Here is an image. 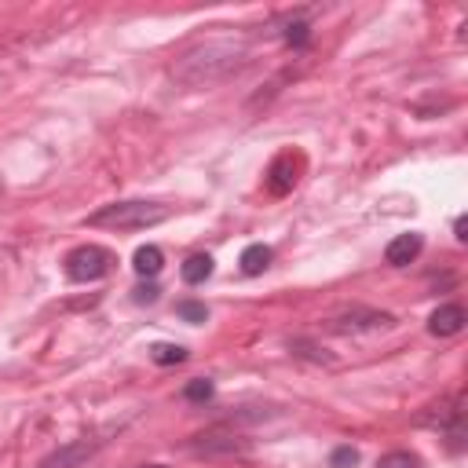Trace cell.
<instances>
[{"mask_svg":"<svg viewBox=\"0 0 468 468\" xmlns=\"http://www.w3.org/2000/svg\"><path fill=\"white\" fill-rule=\"evenodd\" d=\"M132 267H135V274L154 278V274H161V267H165V252H161L157 245H139L135 256H132Z\"/></svg>","mask_w":468,"mask_h":468,"instance_id":"12","label":"cell"},{"mask_svg":"<svg viewBox=\"0 0 468 468\" xmlns=\"http://www.w3.org/2000/svg\"><path fill=\"white\" fill-rule=\"evenodd\" d=\"M377 468H424V464H420V457L410 453V450H391V453H384V457L377 461Z\"/></svg>","mask_w":468,"mask_h":468,"instance_id":"15","label":"cell"},{"mask_svg":"<svg viewBox=\"0 0 468 468\" xmlns=\"http://www.w3.org/2000/svg\"><path fill=\"white\" fill-rule=\"evenodd\" d=\"M150 358L157 366H172V362H183L186 358V347H179V344H154L150 347Z\"/></svg>","mask_w":468,"mask_h":468,"instance_id":"16","label":"cell"},{"mask_svg":"<svg viewBox=\"0 0 468 468\" xmlns=\"http://www.w3.org/2000/svg\"><path fill=\"white\" fill-rule=\"evenodd\" d=\"M464 230H468V219H464V216H457V219H453V238H457V241H464V238H468Z\"/></svg>","mask_w":468,"mask_h":468,"instance_id":"21","label":"cell"},{"mask_svg":"<svg viewBox=\"0 0 468 468\" xmlns=\"http://www.w3.org/2000/svg\"><path fill=\"white\" fill-rule=\"evenodd\" d=\"M168 219V205L161 201H113L102 205L99 212L88 216V227H106V230H146Z\"/></svg>","mask_w":468,"mask_h":468,"instance_id":"2","label":"cell"},{"mask_svg":"<svg viewBox=\"0 0 468 468\" xmlns=\"http://www.w3.org/2000/svg\"><path fill=\"white\" fill-rule=\"evenodd\" d=\"M461 399H442L439 406H428V413L417 417V424L424 428H439V431H450V439H461Z\"/></svg>","mask_w":468,"mask_h":468,"instance_id":"7","label":"cell"},{"mask_svg":"<svg viewBox=\"0 0 468 468\" xmlns=\"http://www.w3.org/2000/svg\"><path fill=\"white\" fill-rule=\"evenodd\" d=\"M62 267H66V278L69 282H99L102 274H110L113 252L102 249V245H77L73 252H66Z\"/></svg>","mask_w":468,"mask_h":468,"instance_id":"3","label":"cell"},{"mask_svg":"<svg viewBox=\"0 0 468 468\" xmlns=\"http://www.w3.org/2000/svg\"><path fill=\"white\" fill-rule=\"evenodd\" d=\"M300 172H303V157H300L296 150H282V154H278V157L267 165L263 183H267V190H271L274 197H282V194H289V190L296 186Z\"/></svg>","mask_w":468,"mask_h":468,"instance_id":"4","label":"cell"},{"mask_svg":"<svg viewBox=\"0 0 468 468\" xmlns=\"http://www.w3.org/2000/svg\"><path fill=\"white\" fill-rule=\"evenodd\" d=\"M176 314H179L183 322H190V325H201V322L208 318V307L197 303V300H179V303H176Z\"/></svg>","mask_w":468,"mask_h":468,"instance_id":"18","label":"cell"},{"mask_svg":"<svg viewBox=\"0 0 468 468\" xmlns=\"http://www.w3.org/2000/svg\"><path fill=\"white\" fill-rule=\"evenodd\" d=\"M179 274H183L186 285H201V282L212 274V256H208V252H194V256L179 267Z\"/></svg>","mask_w":468,"mask_h":468,"instance_id":"13","label":"cell"},{"mask_svg":"<svg viewBox=\"0 0 468 468\" xmlns=\"http://www.w3.org/2000/svg\"><path fill=\"white\" fill-rule=\"evenodd\" d=\"M95 450H99V442H95V439H73V442L58 446L55 453H48L37 468H80Z\"/></svg>","mask_w":468,"mask_h":468,"instance_id":"8","label":"cell"},{"mask_svg":"<svg viewBox=\"0 0 468 468\" xmlns=\"http://www.w3.org/2000/svg\"><path fill=\"white\" fill-rule=\"evenodd\" d=\"M157 292H161L157 285H139V289H135V303H154Z\"/></svg>","mask_w":468,"mask_h":468,"instance_id":"20","label":"cell"},{"mask_svg":"<svg viewBox=\"0 0 468 468\" xmlns=\"http://www.w3.org/2000/svg\"><path fill=\"white\" fill-rule=\"evenodd\" d=\"M420 249H424V238H420V234H399V238H391V241H388L384 260H388L391 267H406L410 260H417V256H420Z\"/></svg>","mask_w":468,"mask_h":468,"instance_id":"10","label":"cell"},{"mask_svg":"<svg viewBox=\"0 0 468 468\" xmlns=\"http://www.w3.org/2000/svg\"><path fill=\"white\" fill-rule=\"evenodd\" d=\"M282 37H285L289 48H303L311 40V22L307 18H289L285 29H282Z\"/></svg>","mask_w":468,"mask_h":468,"instance_id":"14","label":"cell"},{"mask_svg":"<svg viewBox=\"0 0 468 468\" xmlns=\"http://www.w3.org/2000/svg\"><path fill=\"white\" fill-rule=\"evenodd\" d=\"M139 468H165V464H139Z\"/></svg>","mask_w":468,"mask_h":468,"instance_id":"22","label":"cell"},{"mask_svg":"<svg viewBox=\"0 0 468 468\" xmlns=\"http://www.w3.org/2000/svg\"><path fill=\"white\" fill-rule=\"evenodd\" d=\"M249 66V48L245 40H230V37H212V40H201L194 44L190 51H183L176 62H172V77L183 84V88H208V84H219L227 77H234L238 69Z\"/></svg>","mask_w":468,"mask_h":468,"instance_id":"1","label":"cell"},{"mask_svg":"<svg viewBox=\"0 0 468 468\" xmlns=\"http://www.w3.org/2000/svg\"><path fill=\"white\" fill-rule=\"evenodd\" d=\"M212 395H216V384L205 380V377H194V380L183 388V399H186V402H208Z\"/></svg>","mask_w":468,"mask_h":468,"instance_id":"17","label":"cell"},{"mask_svg":"<svg viewBox=\"0 0 468 468\" xmlns=\"http://www.w3.org/2000/svg\"><path fill=\"white\" fill-rule=\"evenodd\" d=\"M395 318L384 314V311H366V307H351L344 314H333L329 318V329L333 333H373V329H388Z\"/></svg>","mask_w":468,"mask_h":468,"instance_id":"6","label":"cell"},{"mask_svg":"<svg viewBox=\"0 0 468 468\" xmlns=\"http://www.w3.org/2000/svg\"><path fill=\"white\" fill-rule=\"evenodd\" d=\"M464 322H468V314H464L461 303H442V307L428 318V329H431V336H457V333L464 329Z\"/></svg>","mask_w":468,"mask_h":468,"instance_id":"9","label":"cell"},{"mask_svg":"<svg viewBox=\"0 0 468 468\" xmlns=\"http://www.w3.org/2000/svg\"><path fill=\"white\" fill-rule=\"evenodd\" d=\"M190 450L201 453V457H216V453H245V450H249V439L238 435L234 428H208V431L194 435Z\"/></svg>","mask_w":468,"mask_h":468,"instance_id":"5","label":"cell"},{"mask_svg":"<svg viewBox=\"0 0 468 468\" xmlns=\"http://www.w3.org/2000/svg\"><path fill=\"white\" fill-rule=\"evenodd\" d=\"M271 245H263V241H252V245H245L241 249V274H249V278H256V274H263L267 267H271Z\"/></svg>","mask_w":468,"mask_h":468,"instance_id":"11","label":"cell"},{"mask_svg":"<svg viewBox=\"0 0 468 468\" xmlns=\"http://www.w3.org/2000/svg\"><path fill=\"white\" fill-rule=\"evenodd\" d=\"M329 464H333V468H355V464H358V450H355V446H336V450L329 453Z\"/></svg>","mask_w":468,"mask_h":468,"instance_id":"19","label":"cell"}]
</instances>
